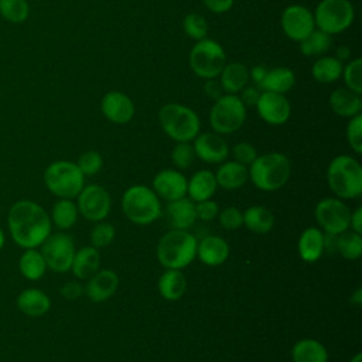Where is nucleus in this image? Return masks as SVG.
<instances>
[{
    "mask_svg": "<svg viewBox=\"0 0 362 362\" xmlns=\"http://www.w3.org/2000/svg\"><path fill=\"white\" fill-rule=\"evenodd\" d=\"M103 160L102 156L98 151H85L79 156L76 165L79 167V170L82 171L83 175H93L96 174L100 168H102Z\"/></svg>",
    "mask_w": 362,
    "mask_h": 362,
    "instance_id": "nucleus-44",
    "label": "nucleus"
},
{
    "mask_svg": "<svg viewBox=\"0 0 362 362\" xmlns=\"http://www.w3.org/2000/svg\"><path fill=\"white\" fill-rule=\"evenodd\" d=\"M188 64L191 71L198 78H218L222 68L226 65V52L223 47L215 40L204 38L192 45L188 57Z\"/></svg>",
    "mask_w": 362,
    "mask_h": 362,
    "instance_id": "nucleus-8",
    "label": "nucleus"
},
{
    "mask_svg": "<svg viewBox=\"0 0 362 362\" xmlns=\"http://www.w3.org/2000/svg\"><path fill=\"white\" fill-rule=\"evenodd\" d=\"M313 14L315 28L335 35L352 25L355 8L349 0H321Z\"/></svg>",
    "mask_w": 362,
    "mask_h": 362,
    "instance_id": "nucleus-9",
    "label": "nucleus"
},
{
    "mask_svg": "<svg viewBox=\"0 0 362 362\" xmlns=\"http://www.w3.org/2000/svg\"><path fill=\"white\" fill-rule=\"evenodd\" d=\"M219 223L222 228L229 230L238 229L243 225V214L235 206H228L219 214Z\"/></svg>",
    "mask_w": 362,
    "mask_h": 362,
    "instance_id": "nucleus-45",
    "label": "nucleus"
},
{
    "mask_svg": "<svg viewBox=\"0 0 362 362\" xmlns=\"http://www.w3.org/2000/svg\"><path fill=\"white\" fill-rule=\"evenodd\" d=\"M41 255L47 263V267L57 273L68 272L72 266L75 256L74 240L66 233H54L41 243Z\"/></svg>",
    "mask_w": 362,
    "mask_h": 362,
    "instance_id": "nucleus-11",
    "label": "nucleus"
},
{
    "mask_svg": "<svg viewBox=\"0 0 362 362\" xmlns=\"http://www.w3.org/2000/svg\"><path fill=\"white\" fill-rule=\"evenodd\" d=\"M3 245H4V233H3V230L0 229V250H1Z\"/></svg>",
    "mask_w": 362,
    "mask_h": 362,
    "instance_id": "nucleus-57",
    "label": "nucleus"
},
{
    "mask_svg": "<svg viewBox=\"0 0 362 362\" xmlns=\"http://www.w3.org/2000/svg\"><path fill=\"white\" fill-rule=\"evenodd\" d=\"M218 204L211 199L201 201L195 205L197 218H199L201 221H212L218 215Z\"/></svg>",
    "mask_w": 362,
    "mask_h": 362,
    "instance_id": "nucleus-47",
    "label": "nucleus"
},
{
    "mask_svg": "<svg viewBox=\"0 0 362 362\" xmlns=\"http://www.w3.org/2000/svg\"><path fill=\"white\" fill-rule=\"evenodd\" d=\"M351 303H354L355 305H361L362 304V288H356L355 293L351 296Z\"/></svg>",
    "mask_w": 362,
    "mask_h": 362,
    "instance_id": "nucleus-55",
    "label": "nucleus"
},
{
    "mask_svg": "<svg viewBox=\"0 0 362 362\" xmlns=\"http://www.w3.org/2000/svg\"><path fill=\"white\" fill-rule=\"evenodd\" d=\"M218 188L215 174L209 170L197 171L191 180L187 182V194L191 201H205L209 199Z\"/></svg>",
    "mask_w": 362,
    "mask_h": 362,
    "instance_id": "nucleus-25",
    "label": "nucleus"
},
{
    "mask_svg": "<svg viewBox=\"0 0 362 362\" xmlns=\"http://www.w3.org/2000/svg\"><path fill=\"white\" fill-rule=\"evenodd\" d=\"M115 239V228L107 222H99L90 232V242L93 247H106Z\"/></svg>",
    "mask_w": 362,
    "mask_h": 362,
    "instance_id": "nucleus-43",
    "label": "nucleus"
},
{
    "mask_svg": "<svg viewBox=\"0 0 362 362\" xmlns=\"http://www.w3.org/2000/svg\"><path fill=\"white\" fill-rule=\"evenodd\" d=\"M232 156H233L235 161H238V163H240L243 165H247V164L250 165L255 161V158L257 157V151H256V148L250 143L240 141V143L233 146Z\"/></svg>",
    "mask_w": 362,
    "mask_h": 362,
    "instance_id": "nucleus-46",
    "label": "nucleus"
},
{
    "mask_svg": "<svg viewBox=\"0 0 362 362\" xmlns=\"http://www.w3.org/2000/svg\"><path fill=\"white\" fill-rule=\"evenodd\" d=\"M349 226L352 228L354 232L356 233H362V208H356L354 214H351V222Z\"/></svg>",
    "mask_w": 362,
    "mask_h": 362,
    "instance_id": "nucleus-53",
    "label": "nucleus"
},
{
    "mask_svg": "<svg viewBox=\"0 0 362 362\" xmlns=\"http://www.w3.org/2000/svg\"><path fill=\"white\" fill-rule=\"evenodd\" d=\"M17 307L28 317H41L49 310L51 301L44 291L38 288H25L17 297Z\"/></svg>",
    "mask_w": 362,
    "mask_h": 362,
    "instance_id": "nucleus-24",
    "label": "nucleus"
},
{
    "mask_svg": "<svg viewBox=\"0 0 362 362\" xmlns=\"http://www.w3.org/2000/svg\"><path fill=\"white\" fill-rule=\"evenodd\" d=\"M197 256L206 266L222 264L229 256V245L223 238L209 235L197 245Z\"/></svg>",
    "mask_w": 362,
    "mask_h": 362,
    "instance_id": "nucleus-21",
    "label": "nucleus"
},
{
    "mask_svg": "<svg viewBox=\"0 0 362 362\" xmlns=\"http://www.w3.org/2000/svg\"><path fill=\"white\" fill-rule=\"evenodd\" d=\"M249 177V171L246 165L238 163V161H226L223 163L216 174V184L222 187L223 189H238L240 188Z\"/></svg>",
    "mask_w": 362,
    "mask_h": 362,
    "instance_id": "nucleus-27",
    "label": "nucleus"
},
{
    "mask_svg": "<svg viewBox=\"0 0 362 362\" xmlns=\"http://www.w3.org/2000/svg\"><path fill=\"white\" fill-rule=\"evenodd\" d=\"M158 122L164 133L180 141H192L201 129V122L195 110L181 103H165L158 110Z\"/></svg>",
    "mask_w": 362,
    "mask_h": 362,
    "instance_id": "nucleus-3",
    "label": "nucleus"
},
{
    "mask_svg": "<svg viewBox=\"0 0 362 362\" xmlns=\"http://www.w3.org/2000/svg\"><path fill=\"white\" fill-rule=\"evenodd\" d=\"M194 151L198 158H201L205 163L216 164L226 160L229 154V147L225 139L215 133V132H206L201 133L194 139Z\"/></svg>",
    "mask_w": 362,
    "mask_h": 362,
    "instance_id": "nucleus-17",
    "label": "nucleus"
},
{
    "mask_svg": "<svg viewBox=\"0 0 362 362\" xmlns=\"http://www.w3.org/2000/svg\"><path fill=\"white\" fill-rule=\"evenodd\" d=\"M300 44V52L304 57H321L328 52L332 45V35L315 28L310 35H307Z\"/></svg>",
    "mask_w": 362,
    "mask_h": 362,
    "instance_id": "nucleus-34",
    "label": "nucleus"
},
{
    "mask_svg": "<svg viewBox=\"0 0 362 362\" xmlns=\"http://www.w3.org/2000/svg\"><path fill=\"white\" fill-rule=\"evenodd\" d=\"M18 267L21 274L28 280H38L44 276L47 263L41 252L35 249H25L18 260Z\"/></svg>",
    "mask_w": 362,
    "mask_h": 362,
    "instance_id": "nucleus-35",
    "label": "nucleus"
},
{
    "mask_svg": "<svg viewBox=\"0 0 362 362\" xmlns=\"http://www.w3.org/2000/svg\"><path fill=\"white\" fill-rule=\"evenodd\" d=\"M202 4L215 14H223L229 11L235 3V0H201Z\"/></svg>",
    "mask_w": 362,
    "mask_h": 362,
    "instance_id": "nucleus-49",
    "label": "nucleus"
},
{
    "mask_svg": "<svg viewBox=\"0 0 362 362\" xmlns=\"http://www.w3.org/2000/svg\"><path fill=\"white\" fill-rule=\"evenodd\" d=\"M195 158L194 147L189 144V141H180L174 146L171 151V160L175 164L177 168L185 170L188 168Z\"/></svg>",
    "mask_w": 362,
    "mask_h": 362,
    "instance_id": "nucleus-41",
    "label": "nucleus"
},
{
    "mask_svg": "<svg viewBox=\"0 0 362 362\" xmlns=\"http://www.w3.org/2000/svg\"><path fill=\"white\" fill-rule=\"evenodd\" d=\"M100 264V256L96 247L86 246L75 252L74 260H72V272L78 279H89L92 277L98 270Z\"/></svg>",
    "mask_w": 362,
    "mask_h": 362,
    "instance_id": "nucleus-28",
    "label": "nucleus"
},
{
    "mask_svg": "<svg viewBox=\"0 0 362 362\" xmlns=\"http://www.w3.org/2000/svg\"><path fill=\"white\" fill-rule=\"evenodd\" d=\"M337 249L342 255V257L348 260H356L362 255V236L356 232H342L335 243Z\"/></svg>",
    "mask_w": 362,
    "mask_h": 362,
    "instance_id": "nucleus-37",
    "label": "nucleus"
},
{
    "mask_svg": "<svg viewBox=\"0 0 362 362\" xmlns=\"http://www.w3.org/2000/svg\"><path fill=\"white\" fill-rule=\"evenodd\" d=\"M325 247V238L317 228H307L298 239V253L304 262H315L321 257Z\"/></svg>",
    "mask_w": 362,
    "mask_h": 362,
    "instance_id": "nucleus-26",
    "label": "nucleus"
},
{
    "mask_svg": "<svg viewBox=\"0 0 362 362\" xmlns=\"http://www.w3.org/2000/svg\"><path fill=\"white\" fill-rule=\"evenodd\" d=\"M124 215L137 225H148L161 214V204L157 194L146 185H133L122 197Z\"/></svg>",
    "mask_w": 362,
    "mask_h": 362,
    "instance_id": "nucleus-6",
    "label": "nucleus"
},
{
    "mask_svg": "<svg viewBox=\"0 0 362 362\" xmlns=\"http://www.w3.org/2000/svg\"><path fill=\"white\" fill-rule=\"evenodd\" d=\"M218 79L225 93L238 95L249 83V68L242 62H226Z\"/></svg>",
    "mask_w": 362,
    "mask_h": 362,
    "instance_id": "nucleus-22",
    "label": "nucleus"
},
{
    "mask_svg": "<svg viewBox=\"0 0 362 362\" xmlns=\"http://www.w3.org/2000/svg\"><path fill=\"white\" fill-rule=\"evenodd\" d=\"M315 219L322 230L329 236H337L349 228L351 211L338 198L321 199L315 206Z\"/></svg>",
    "mask_w": 362,
    "mask_h": 362,
    "instance_id": "nucleus-12",
    "label": "nucleus"
},
{
    "mask_svg": "<svg viewBox=\"0 0 362 362\" xmlns=\"http://www.w3.org/2000/svg\"><path fill=\"white\" fill-rule=\"evenodd\" d=\"M291 358L293 362H327L328 352L321 342L307 338L296 342Z\"/></svg>",
    "mask_w": 362,
    "mask_h": 362,
    "instance_id": "nucleus-32",
    "label": "nucleus"
},
{
    "mask_svg": "<svg viewBox=\"0 0 362 362\" xmlns=\"http://www.w3.org/2000/svg\"><path fill=\"white\" fill-rule=\"evenodd\" d=\"M85 291V287L81 286L76 281H69L65 283L61 288V296L66 300H76L79 296H82V293Z\"/></svg>",
    "mask_w": 362,
    "mask_h": 362,
    "instance_id": "nucleus-51",
    "label": "nucleus"
},
{
    "mask_svg": "<svg viewBox=\"0 0 362 362\" xmlns=\"http://www.w3.org/2000/svg\"><path fill=\"white\" fill-rule=\"evenodd\" d=\"M30 6L27 0H0V16L13 24L24 23L28 18Z\"/></svg>",
    "mask_w": 362,
    "mask_h": 362,
    "instance_id": "nucleus-38",
    "label": "nucleus"
},
{
    "mask_svg": "<svg viewBox=\"0 0 362 362\" xmlns=\"http://www.w3.org/2000/svg\"><path fill=\"white\" fill-rule=\"evenodd\" d=\"M245 119L246 106L238 95H222L209 110V124L218 134H230L239 130Z\"/></svg>",
    "mask_w": 362,
    "mask_h": 362,
    "instance_id": "nucleus-10",
    "label": "nucleus"
},
{
    "mask_svg": "<svg viewBox=\"0 0 362 362\" xmlns=\"http://www.w3.org/2000/svg\"><path fill=\"white\" fill-rule=\"evenodd\" d=\"M283 33L293 41H303L315 30L313 11L301 4L287 6L280 18Z\"/></svg>",
    "mask_w": 362,
    "mask_h": 362,
    "instance_id": "nucleus-13",
    "label": "nucleus"
},
{
    "mask_svg": "<svg viewBox=\"0 0 362 362\" xmlns=\"http://www.w3.org/2000/svg\"><path fill=\"white\" fill-rule=\"evenodd\" d=\"M327 181L338 198H358L362 194V167L351 156H337L328 165Z\"/></svg>",
    "mask_w": 362,
    "mask_h": 362,
    "instance_id": "nucleus-2",
    "label": "nucleus"
},
{
    "mask_svg": "<svg viewBox=\"0 0 362 362\" xmlns=\"http://www.w3.org/2000/svg\"><path fill=\"white\" fill-rule=\"evenodd\" d=\"M204 92L208 98L216 100L219 99L222 95H225L223 89H222V85L219 82L218 78H211V79H205L204 82Z\"/></svg>",
    "mask_w": 362,
    "mask_h": 362,
    "instance_id": "nucleus-50",
    "label": "nucleus"
},
{
    "mask_svg": "<svg viewBox=\"0 0 362 362\" xmlns=\"http://www.w3.org/2000/svg\"><path fill=\"white\" fill-rule=\"evenodd\" d=\"M346 140L351 148L356 153H362V116L356 115L349 119L346 126Z\"/></svg>",
    "mask_w": 362,
    "mask_h": 362,
    "instance_id": "nucleus-42",
    "label": "nucleus"
},
{
    "mask_svg": "<svg viewBox=\"0 0 362 362\" xmlns=\"http://www.w3.org/2000/svg\"><path fill=\"white\" fill-rule=\"evenodd\" d=\"M100 110L103 116L115 124L129 123L136 113L133 100L120 90H109L105 93L100 100Z\"/></svg>",
    "mask_w": 362,
    "mask_h": 362,
    "instance_id": "nucleus-16",
    "label": "nucleus"
},
{
    "mask_svg": "<svg viewBox=\"0 0 362 362\" xmlns=\"http://www.w3.org/2000/svg\"><path fill=\"white\" fill-rule=\"evenodd\" d=\"M361 361H362V354L358 352V354L354 355V358H352L349 362H361Z\"/></svg>",
    "mask_w": 362,
    "mask_h": 362,
    "instance_id": "nucleus-56",
    "label": "nucleus"
},
{
    "mask_svg": "<svg viewBox=\"0 0 362 362\" xmlns=\"http://www.w3.org/2000/svg\"><path fill=\"white\" fill-rule=\"evenodd\" d=\"M260 92H262V89L259 88V86H256V85H246L239 93H238V96L240 98V100L243 102V105L247 107V106H250V107H255L256 106V102H257V99H259V96H260Z\"/></svg>",
    "mask_w": 362,
    "mask_h": 362,
    "instance_id": "nucleus-48",
    "label": "nucleus"
},
{
    "mask_svg": "<svg viewBox=\"0 0 362 362\" xmlns=\"http://www.w3.org/2000/svg\"><path fill=\"white\" fill-rule=\"evenodd\" d=\"M197 239L187 230L173 229L158 242L157 257L165 269H184L197 256Z\"/></svg>",
    "mask_w": 362,
    "mask_h": 362,
    "instance_id": "nucleus-5",
    "label": "nucleus"
},
{
    "mask_svg": "<svg viewBox=\"0 0 362 362\" xmlns=\"http://www.w3.org/2000/svg\"><path fill=\"white\" fill-rule=\"evenodd\" d=\"M7 221L13 240L24 249H35L51 233V218L33 201H17L10 208Z\"/></svg>",
    "mask_w": 362,
    "mask_h": 362,
    "instance_id": "nucleus-1",
    "label": "nucleus"
},
{
    "mask_svg": "<svg viewBox=\"0 0 362 362\" xmlns=\"http://www.w3.org/2000/svg\"><path fill=\"white\" fill-rule=\"evenodd\" d=\"M344 64L335 57L321 55L311 66V76L320 83H334L341 78Z\"/></svg>",
    "mask_w": 362,
    "mask_h": 362,
    "instance_id": "nucleus-30",
    "label": "nucleus"
},
{
    "mask_svg": "<svg viewBox=\"0 0 362 362\" xmlns=\"http://www.w3.org/2000/svg\"><path fill=\"white\" fill-rule=\"evenodd\" d=\"M256 110L259 117L273 126L283 124L288 120L291 113V105L286 95L262 90L256 102Z\"/></svg>",
    "mask_w": 362,
    "mask_h": 362,
    "instance_id": "nucleus-15",
    "label": "nucleus"
},
{
    "mask_svg": "<svg viewBox=\"0 0 362 362\" xmlns=\"http://www.w3.org/2000/svg\"><path fill=\"white\" fill-rule=\"evenodd\" d=\"M78 211L83 218L93 222L103 221L110 209L109 192L96 184L83 187L78 194Z\"/></svg>",
    "mask_w": 362,
    "mask_h": 362,
    "instance_id": "nucleus-14",
    "label": "nucleus"
},
{
    "mask_svg": "<svg viewBox=\"0 0 362 362\" xmlns=\"http://www.w3.org/2000/svg\"><path fill=\"white\" fill-rule=\"evenodd\" d=\"M328 102L332 112L341 117L351 119L356 115H361V110H362L361 95L349 90L345 86H341L332 90Z\"/></svg>",
    "mask_w": 362,
    "mask_h": 362,
    "instance_id": "nucleus-20",
    "label": "nucleus"
},
{
    "mask_svg": "<svg viewBox=\"0 0 362 362\" xmlns=\"http://www.w3.org/2000/svg\"><path fill=\"white\" fill-rule=\"evenodd\" d=\"M243 225L255 233H267L274 225V216L267 208L253 205L245 211Z\"/></svg>",
    "mask_w": 362,
    "mask_h": 362,
    "instance_id": "nucleus-33",
    "label": "nucleus"
},
{
    "mask_svg": "<svg viewBox=\"0 0 362 362\" xmlns=\"http://www.w3.org/2000/svg\"><path fill=\"white\" fill-rule=\"evenodd\" d=\"M345 88L355 93H362V59L361 58H354L348 61L341 74Z\"/></svg>",
    "mask_w": 362,
    "mask_h": 362,
    "instance_id": "nucleus-39",
    "label": "nucleus"
},
{
    "mask_svg": "<svg viewBox=\"0 0 362 362\" xmlns=\"http://www.w3.org/2000/svg\"><path fill=\"white\" fill-rule=\"evenodd\" d=\"M52 222L59 229H69L78 218V206L68 198H61L52 206Z\"/></svg>",
    "mask_w": 362,
    "mask_h": 362,
    "instance_id": "nucleus-36",
    "label": "nucleus"
},
{
    "mask_svg": "<svg viewBox=\"0 0 362 362\" xmlns=\"http://www.w3.org/2000/svg\"><path fill=\"white\" fill-rule=\"evenodd\" d=\"M291 174V163L283 153H267L256 157L250 164L249 177L262 191L281 188Z\"/></svg>",
    "mask_w": 362,
    "mask_h": 362,
    "instance_id": "nucleus-4",
    "label": "nucleus"
},
{
    "mask_svg": "<svg viewBox=\"0 0 362 362\" xmlns=\"http://www.w3.org/2000/svg\"><path fill=\"white\" fill-rule=\"evenodd\" d=\"M187 290V280L181 270L178 269H167L158 280V291L160 294L170 301H175L184 296Z\"/></svg>",
    "mask_w": 362,
    "mask_h": 362,
    "instance_id": "nucleus-31",
    "label": "nucleus"
},
{
    "mask_svg": "<svg viewBox=\"0 0 362 362\" xmlns=\"http://www.w3.org/2000/svg\"><path fill=\"white\" fill-rule=\"evenodd\" d=\"M296 83L294 72L287 66H276L273 69H267L264 79L260 83L262 90L276 92L286 95Z\"/></svg>",
    "mask_w": 362,
    "mask_h": 362,
    "instance_id": "nucleus-29",
    "label": "nucleus"
},
{
    "mask_svg": "<svg viewBox=\"0 0 362 362\" xmlns=\"http://www.w3.org/2000/svg\"><path fill=\"white\" fill-rule=\"evenodd\" d=\"M266 72L267 69L263 65H255L249 69V81H252L256 86H260L262 81L266 76Z\"/></svg>",
    "mask_w": 362,
    "mask_h": 362,
    "instance_id": "nucleus-52",
    "label": "nucleus"
},
{
    "mask_svg": "<svg viewBox=\"0 0 362 362\" xmlns=\"http://www.w3.org/2000/svg\"><path fill=\"white\" fill-rule=\"evenodd\" d=\"M334 57H335L337 59H339V61L344 64V61H348V59L351 58V49H349V47H346V45L338 47Z\"/></svg>",
    "mask_w": 362,
    "mask_h": 362,
    "instance_id": "nucleus-54",
    "label": "nucleus"
},
{
    "mask_svg": "<svg viewBox=\"0 0 362 362\" xmlns=\"http://www.w3.org/2000/svg\"><path fill=\"white\" fill-rule=\"evenodd\" d=\"M167 215H168V222L174 229L187 230L189 226L194 225L197 219L194 201L185 197L171 201L167 206Z\"/></svg>",
    "mask_w": 362,
    "mask_h": 362,
    "instance_id": "nucleus-23",
    "label": "nucleus"
},
{
    "mask_svg": "<svg viewBox=\"0 0 362 362\" xmlns=\"http://www.w3.org/2000/svg\"><path fill=\"white\" fill-rule=\"evenodd\" d=\"M117 286L119 277L113 270H98L89 277L85 286V293L93 303H102L115 294Z\"/></svg>",
    "mask_w": 362,
    "mask_h": 362,
    "instance_id": "nucleus-19",
    "label": "nucleus"
},
{
    "mask_svg": "<svg viewBox=\"0 0 362 362\" xmlns=\"http://www.w3.org/2000/svg\"><path fill=\"white\" fill-rule=\"evenodd\" d=\"M187 180L175 170H163L156 174L153 180V188L157 197L165 201H175L187 194Z\"/></svg>",
    "mask_w": 362,
    "mask_h": 362,
    "instance_id": "nucleus-18",
    "label": "nucleus"
},
{
    "mask_svg": "<svg viewBox=\"0 0 362 362\" xmlns=\"http://www.w3.org/2000/svg\"><path fill=\"white\" fill-rule=\"evenodd\" d=\"M184 33L195 41L204 40L208 35L206 18L199 13H188L182 20Z\"/></svg>",
    "mask_w": 362,
    "mask_h": 362,
    "instance_id": "nucleus-40",
    "label": "nucleus"
},
{
    "mask_svg": "<svg viewBox=\"0 0 362 362\" xmlns=\"http://www.w3.org/2000/svg\"><path fill=\"white\" fill-rule=\"evenodd\" d=\"M85 175L76 163L59 160L51 163L45 173L44 181L47 188L59 198H75L83 188Z\"/></svg>",
    "mask_w": 362,
    "mask_h": 362,
    "instance_id": "nucleus-7",
    "label": "nucleus"
}]
</instances>
